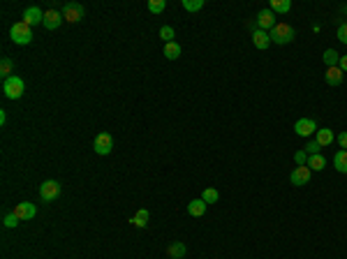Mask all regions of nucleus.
I'll return each instance as SVG.
<instances>
[{"label":"nucleus","mask_w":347,"mask_h":259,"mask_svg":"<svg viewBox=\"0 0 347 259\" xmlns=\"http://www.w3.org/2000/svg\"><path fill=\"white\" fill-rule=\"evenodd\" d=\"M269 37H271V42L273 44H280V46H283V44H290L292 40L297 37V33H294V28H292L290 23L280 21L269 30Z\"/></svg>","instance_id":"f257e3e1"},{"label":"nucleus","mask_w":347,"mask_h":259,"mask_svg":"<svg viewBox=\"0 0 347 259\" xmlns=\"http://www.w3.org/2000/svg\"><path fill=\"white\" fill-rule=\"evenodd\" d=\"M9 37L12 42L19 44V46H26V44L33 42V28H30L26 21H16L12 28H9Z\"/></svg>","instance_id":"f03ea898"},{"label":"nucleus","mask_w":347,"mask_h":259,"mask_svg":"<svg viewBox=\"0 0 347 259\" xmlns=\"http://www.w3.org/2000/svg\"><path fill=\"white\" fill-rule=\"evenodd\" d=\"M23 90H26V84H23V79H19V77H9V79L2 81V93H5V97L7 100H19V97H23Z\"/></svg>","instance_id":"7ed1b4c3"},{"label":"nucleus","mask_w":347,"mask_h":259,"mask_svg":"<svg viewBox=\"0 0 347 259\" xmlns=\"http://www.w3.org/2000/svg\"><path fill=\"white\" fill-rule=\"evenodd\" d=\"M84 14H86V9L81 2H67L63 7V19L67 23H79L84 19Z\"/></svg>","instance_id":"20e7f679"},{"label":"nucleus","mask_w":347,"mask_h":259,"mask_svg":"<svg viewBox=\"0 0 347 259\" xmlns=\"http://www.w3.org/2000/svg\"><path fill=\"white\" fill-rule=\"evenodd\" d=\"M93 148H95V153L98 155H109V153L113 151V139L109 132H99L98 137H95V141H93Z\"/></svg>","instance_id":"39448f33"},{"label":"nucleus","mask_w":347,"mask_h":259,"mask_svg":"<svg viewBox=\"0 0 347 259\" xmlns=\"http://www.w3.org/2000/svg\"><path fill=\"white\" fill-rule=\"evenodd\" d=\"M40 197H42L44 202H56L58 197H60V183L58 180H44L42 185H40Z\"/></svg>","instance_id":"423d86ee"},{"label":"nucleus","mask_w":347,"mask_h":259,"mask_svg":"<svg viewBox=\"0 0 347 259\" xmlns=\"http://www.w3.org/2000/svg\"><path fill=\"white\" fill-rule=\"evenodd\" d=\"M317 123L312 121V118H298L297 125H294V132H297L298 137H310V134H315L317 132Z\"/></svg>","instance_id":"0eeeda50"},{"label":"nucleus","mask_w":347,"mask_h":259,"mask_svg":"<svg viewBox=\"0 0 347 259\" xmlns=\"http://www.w3.org/2000/svg\"><path fill=\"white\" fill-rule=\"evenodd\" d=\"M290 180H292V185H308V180H310V167H297V169H292L290 173Z\"/></svg>","instance_id":"6e6552de"},{"label":"nucleus","mask_w":347,"mask_h":259,"mask_svg":"<svg viewBox=\"0 0 347 259\" xmlns=\"http://www.w3.org/2000/svg\"><path fill=\"white\" fill-rule=\"evenodd\" d=\"M14 216L19 217V220H33V217L37 216L35 204H30V202H21V204H16V206H14Z\"/></svg>","instance_id":"1a4fd4ad"},{"label":"nucleus","mask_w":347,"mask_h":259,"mask_svg":"<svg viewBox=\"0 0 347 259\" xmlns=\"http://www.w3.org/2000/svg\"><path fill=\"white\" fill-rule=\"evenodd\" d=\"M63 12H58V9H49V12H44V28L47 30H56L60 23H63Z\"/></svg>","instance_id":"9d476101"},{"label":"nucleus","mask_w":347,"mask_h":259,"mask_svg":"<svg viewBox=\"0 0 347 259\" xmlns=\"http://www.w3.org/2000/svg\"><path fill=\"white\" fill-rule=\"evenodd\" d=\"M276 26V14L271 12V9H262L259 14H257V28L259 30H271Z\"/></svg>","instance_id":"9b49d317"},{"label":"nucleus","mask_w":347,"mask_h":259,"mask_svg":"<svg viewBox=\"0 0 347 259\" xmlns=\"http://www.w3.org/2000/svg\"><path fill=\"white\" fill-rule=\"evenodd\" d=\"M252 44H255V46H257L259 51H266V49L271 46V37H269V33H266V30L255 28V30H252Z\"/></svg>","instance_id":"f8f14e48"},{"label":"nucleus","mask_w":347,"mask_h":259,"mask_svg":"<svg viewBox=\"0 0 347 259\" xmlns=\"http://www.w3.org/2000/svg\"><path fill=\"white\" fill-rule=\"evenodd\" d=\"M23 21L28 26H37V23H44V12L40 7H28L23 12Z\"/></svg>","instance_id":"ddd939ff"},{"label":"nucleus","mask_w":347,"mask_h":259,"mask_svg":"<svg viewBox=\"0 0 347 259\" xmlns=\"http://www.w3.org/2000/svg\"><path fill=\"white\" fill-rule=\"evenodd\" d=\"M315 141H317L322 148H326V146H331L333 141H336V134H333V130L322 128V130H317V132H315Z\"/></svg>","instance_id":"4468645a"},{"label":"nucleus","mask_w":347,"mask_h":259,"mask_svg":"<svg viewBox=\"0 0 347 259\" xmlns=\"http://www.w3.org/2000/svg\"><path fill=\"white\" fill-rule=\"evenodd\" d=\"M343 70H340L338 65H336V67H326V74H324V79H326V84H329V86H340V84H343Z\"/></svg>","instance_id":"2eb2a0df"},{"label":"nucleus","mask_w":347,"mask_h":259,"mask_svg":"<svg viewBox=\"0 0 347 259\" xmlns=\"http://www.w3.org/2000/svg\"><path fill=\"white\" fill-rule=\"evenodd\" d=\"M185 252H188V248H185V243H181V241H174V243L167 245V255H169V259H183Z\"/></svg>","instance_id":"dca6fc26"},{"label":"nucleus","mask_w":347,"mask_h":259,"mask_svg":"<svg viewBox=\"0 0 347 259\" xmlns=\"http://www.w3.org/2000/svg\"><path fill=\"white\" fill-rule=\"evenodd\" d=\"M206 206H208V204H206L204 199H192V202L188 204V213H190L192 217H201L206 213Z\"/></svg>","instance_id":"f3484780"},{"label":"nucleus","mask_w":347,"mask_h":259,"mask_svg":"<svg viewBox=\"0 0 347 259\" xmlns=\"http://www.w3.org/2000/svg\"><path fill=\"white\" fill-rule=\"evenodd\" d=\"M305 167H310V172H322V169L326 167V158L322 155V153H317V155H308Z\"/></svg>","instance_id":"a211bd4d"},{"label":"nucleus","mask_w":347,"mask_h":259,"mask_svg":"<svg viewBox=\"0 0 347 259\" xmlns=\"http://www.w3.org/2000/svg\"><path fill=\"white\" fill-rule=\"evenodd\" d=\"M269 9L273 12V14H287V12L292 9V2L290 0H271Z\"/></svg>","instance_id":"6ab92c4d"},{"label":"nucleus","mask_w":347,"mask_h":259,"mask_svg":"<svg viewBox=\"0 0 347 259\" xmlns=\"http://www.w3.org/2000/svg\"><path fill=\"white\" fill-rule=\"evenodd\" d=\"M333 167H336V172L347 173V151H338L333 155Z\"/></svg>","instance_id":"aec40b11"},{"label":"nucleus","mask_w":347,"mask_h":259,"mask_svg":"<svg viewBox=\"0 0 347 259\" xmlns=\"http://www.w3.org/2000/svg\"><path fill=\"white\" fill-rule=\"evenodd\" d=\"M130 222L135 224V227H146V224H149V211H146V209H139L135 216L130 217Z\"/></svg>","instance_id":"412c9836"},{"label":"nucleus","mask_w":347,"mask_h":259,"mask_svg":"<svg viewBox=\"0 0 347 259\" xmlns=\"http://www.w3.org/2000/svg\"><path fill=\"white\" fill-rule=\"evenodd\" d=\"M164 56L169 58V60H176V58L181 56V44H178V42L164 44Z\"/></svg>","instance_id":"4be33fe9"},{"label":"nucleus","mask_w":347,"mask_h":259,"mask_svg":"<svg viewBox=\"0 0 347 259\" xmlns=\"http://www.w3.org/2000/svg\"><path fill=\"white\" fill-rule=\"evenodd\" d=\"M12 70H14L12 58H2V60H0V74H2V79H9V77H12Z\"/></svg>","instance_id":"5701e85b"},{"label":"nucleus","mask_w":347,"mask_h":259,"mask_svg":"<svg viewBox=\"0 0 347 259\" xmlns=\"http://www.w3.org/2000/svg\"><path fill=\"white\" fill-rule=\"evenodd\" d=\"M324 63H326V67H336V65L340 63V53L338 51H333V49H326L324 51Z\"/></svg>","instance_id":"b1692460"},{"label":"nucleus","mask_w":347,"mask_h":259,"mask_svg":"<svg viewBox=\"0 0 347 259\" xmlns=\"http://www.w3.org/2000/svg\"><path fill=\"white\" fill-rule=\"evenodd\" d=\"M201 199H204L206 204H215L220 199V192L215 190V187H206L204 192H201Z\"/></svg>","instance_id":"393cba45"},{"label":"nucleus","mask_w":347,"mask_h":259,"mask_svg":"<svg viewBox=\"0 0 347 259\" xmlns=\"http://www.w3.org/2000/svg\"><path fill=\"white\" fill-rule=\"evenodd\" d=\"M181 5H183V9H188V12H199L206 2H204V0H183Z\"/></svg>","instance_id":"a878e982"},{"label":"nucleus","mask_w":347,"mask_h":259,"mask_svg":"<svg viewBox=\"0 0 347 259\" xmlns=\"http://www.w3.org/2000/svg\"><path fill=\"white\" fill-rule=\"evenodd\" d=\"M160 37H162V42H164V44H169V42H174V37H176V30L171 28V26H162V28H160Z\"/></svg>","instance_id":"bb28decb"},{"label":"nucleus","mask_w":347,"mask_h":259,"mask_svg":"<svg viewBox=\"0 0 347 259\" xmlns=\"http://www.w3.org/2000/svg\"><path fill=\"white\" fill-rule=\"evenodd\" d=\"M164 9H167V2H164V0H149V12H153V14H162Z\"/></svg>","instance_id":"cd10ccee"},{"label":"nucleus","mask_w":347,"mask_h":259,"mask_svg":"<svg viewBox=\"0 0 347 259\" xmlns=\"http://www.w3.org/2000/svg\"><path fill=\"white\" fill-rule=\"evenodd\" d=\"M305 153H308V155H317L319 151H322V146L317 144V141H315V139H312V141H308V144H305V148H303Z\"/></svg>","instance_id":"c85d7f7f"},{"label":"nucleus","mask_w":347,"mask_h":259,"mask_svg":"<svg viewBox=\"0 0 347 259\" xmlns=\"http://www.w3.org/2000/svg\"><path fill=\"white\" fill-rule=\"evenodd\" d=\"M2 224H5L7 229H14L16 224H19V217H16L14 213H7V216H5V220H2Z\"/></svg>","instance_id":"c756f323"},{"label":"nucleus","mask_w":347,"mask_h":259,"mask_svg":"<svg viewBox=\"0 0 347 259\" xmlns=\"http://www.w3.org/2000/svg\"><path fill=\"white\" fill-rule=\"evenodd\" d=\"M294 160H297V165H298V167H303L305 162H308V153H305V151H297Z\"/></svg>","instance_id":"7c9ffc66"},{"label":"nucleus","mask_w":347,"mask_h":259,"mask_svg":"<svg viewBox=\"0 0 347 259\" xmlns=\"http://www.w3.org/2000/svg\"><path fill=\"white\" fill-rule=\"evenodd\" d=\"M338 40L343 44H347V23H340L338 26Z\"/></svg>","instance_id":"2f4dec72"},{"label":"nucleus","mask_w":347,"mask_h":259,"mask_svg":"<svg viewBox=\"0 0 347 259\" xmlns=\"http://www.w3.org/2000/svg\"><path fill=\"white\" fill-rule=\"evenodd\" d=\"M338 144H340V148H343V151H347V132H340L338 137Z\"/></svg>","instance_id":"473e14b6"},{"label":"nucleus","mask_w":347,"mask_h":259,"mask_svg":"<svg viewBox=\"0 0 347 259\" xmlns=\"http://www.w3.org/2000/svg\"><path fill=\"white\" fill-rule=\"evenodd\" d=\"M338 67L343 70V72H347V56H340V63H338Z\"/></svg>","instance_id":"72a5a7b5"},{"label":"nucleus","mask_w":347,"mask_h":259,"mask_svg":"<svg viewBox=\"0 0 347 259\" xmlns=\"http://www.w3.org/2000/svg\"><path fill=\"white\" fill-rule=\"evenodd\" d=\"M5 123H7V114H5V109H2V111H0V125L5 128Z\"/></svg>","instance_id":"f704fd0d"}]
</instances>
